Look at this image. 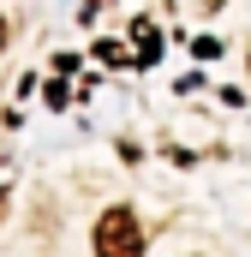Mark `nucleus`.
Wrapping results in <instances>:
<instances>
[{
  "label": "nucleus",
  "instance_id": "20e7f679",
  "mask_svg": "<svg viewBox=\"0 0 251 257\" xmlns=\"http://www.w3.org/2000/svg\"><path fill=\"white\" fill-rule=\"evenodd\" d=\"M6 36H12V24H6V18H0V48H6Z\"/></svg>",
  "mask_w": 251,
  "mask_h": 257
},
{
  "label": "nucleus",
  "instance_id": "f03ea898",
  "mask_svg": "<svg viewBox=\"0 0 251 257\" xmlns=\"http://www.w3.org/2000/svg\"><path fill=\"white\" fill-rule=\"evenodd\" d=\"M132 48H138L132 66H156V60H162V36H156V24H150V18H138V24H132Z\"/></svg>",
  "mask_w": 251,
  "mask_h": 257
},
{
  "label": "nucleus",
  "instance_id": "f257e3e1",
  "mask_svg": "<svg viewBox=\"0 0 251 257\" xmlns=\"http://www.w3.org/2000/svg\"><path fill=\"white\" fill-rule=\"evenodd\" d=\"M96 257H144V227L132 209H102L96 221Z\"/></svg>",
  "mask_w": 251,
  "mask_h": 257
},
{
  "label": "nucleus",
  "instance_id": "7ed1b4c3",
  "mask_svg": "<svg viewBox=\"0 0 251 257\" xmlns=\"http://www.w3.org/2000/svg\"><path fill=\"white\" fill-rule=\"evenodd\" d=\"M96 60L102 66H126V42H96Z\"/></svg>",
  "mask_w": 251,
  "mask_h": 257
}]
</instances>
